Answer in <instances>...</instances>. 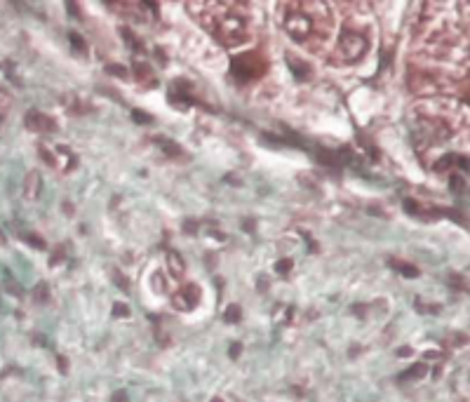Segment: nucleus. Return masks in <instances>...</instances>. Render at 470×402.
Segmentation results:
<instances>
[{
  "instance_id": "nucleus-1",
  "label": "nucleus",
  "mask_w": 470,
  "mask_h": 402,
  "mask_svg": "<svg viewBox=\"0 0 470 402\" xmlns=\"http://www.w3.org/2000/svg\"><path fill=\"white\" fill-rule=\"evenodd\" d=\"M242 5H228V12L221 14L216 19V24L212 28V36L223 45V47H240L249 40V31H247V19L245 14H240Z\"/></svg>"
},
{
  "instance_id": "nucleus-2",
  "label": "nucleus",
  "mask_w": 470,
  "mask_h": 402,
  "mask_svg": "<svg viewBox=\"0 0 470 402\" xmlns=\"http://www.w3.org/2000/svg\"><path fill=\"white\" fill-rule=\"evenodd\" d=\"M407 87H409V92L416 94V97H437V94L449 92L454 85H452V80H444L442 73H433V71H426V68L414 66V68L407 73Z\"/></svg>"
},
{
  "instance_id": "nucleus-3",
  "label": "nucleus",
  "mask_w": 470,
  "mask_h": 402,
  "mask_svg": "<svg viewBox=\"0 0 470 402\" xmlns=\"http://www.w3.org/2000/svg\"><path fill=\"white\" fill-rule=\"evenodd\" d=\"M369 52V40L362 31L357 28H343V33L338 38V45L334 50L332 64H355L360 62L364 54Z\"/></svg>"
},
{
  "instance_id": "nucleus-4",
  "label": "nucleus",
  "mask_w": 470,
  "mask_h": 402,
  "mask_svg": "<svg viewBox=\"0 0 470 402\" xmlns=\"http://www.w3.org/2000/svg\"><path fill=\"white\" fill-rule=\"evenodd\" d=\"M280 9L284 12L280 21L284 24L287 36L292 38L294 43H311L313 40V21L303 14L301 9H299V2H294V5H282Z\"/></svg>"
},
{
  "instance_id": "nucleus-5",
  "label": "nucleus",
  "mask_w": 470,
  "mask_h": 402,
  "mask_svg": "<svg viewBox=\"0 0 470 402\" xmlns=\"http://www.w3.org/2000/svg\"><path fill=\"white\" fill-rule=\"evenodd\" d=\"M233 75L242 82H249V80H257L261 75H266L268 71V62L266 57L261 52H247V54H240L233 59Z\"/></svg>"
},
{
  "instance_id": "nucleus-6",
  "label": "nucleus",
  "mask_w": 470,
  "mask_h": 402,
  "mask_svg": "<svg viewBox=\"0 0 470 402\" xmlns=\"http://www.w3.org/2000/svg\"><path fill=\"white\" fill-rule=\"evenodd\" d=\"M418 125L430 141H447L454 136V125H449V120L444 118H421Z\"/></svg>"
},
{
  "instance_id": "nucleus-7",
  "label": "nucleus",
  "mask_w": 470,
  "mask_h": 402,
  "mask_svg": "<svg viewBox=\"0 0 470 402\" xmlns=\"http://www.w3.org/2000/svg\"><path fill=\"white\" fill-rule=\"evenodd\" d=\"M200 287L196 285V282H186V285L181 287L179 292H174L172 294V306L177 308V311H193L198 304H200Z\"/></svg>"
},
{
  "instance_id": "nucleus-8",
  "label": "nucleus",
  "mask_w": 470,
  "mask_h": 402,
  "mask_svg": "<svg viewBox=\"0 0 470 402\" xmlns=\"http://www.w3.org/2000/svg\"><path fill=\"white\" fill-rule=\"evenodd\" d=\"M24 123H26V127L31 132H36V134H50L57 130V123L47 113H40V111H28Z\"/></svg>"
},
{
  "instance_id": "nucleus-9",
  "label": "nucleus",
  "mask_w": 470,
  "mask_h": 402,
  "mask_svg": "<svg viewBox=\"0 0 470 402\" xmlns=\"http://www.w3.org/2000/svg\"><path fill=\"white\" fill-rule=\"evenodd\" d=\"M75 165H78V160H75V155H73L66 146H57V148H54V170L71 172Z\"/></svg>"
},
{
  "instance_id": "nucleus-10",
  "label": "nucleus",
  "mask_w": 470,
  "mask_h": 402,
  "mask_svg": "<svg viewBox=\"0 0 470 402\" xmlns=\"http://www.w3.org/2000/svg\"><path fill=\"white\" fill-rule=\"evenodd\" d=\"M40 186H43V177L38 170H31L24 179V198L26 200H36L38 193H40Z\"/></svg>"
},
{
  "instance_id": "nucleus-11",
  "label": "nucleus",
  "mask_w": 470,
  "mask_h": 402,
  "mask_svg": "<svg viewBox=\"0 0 470 402\" xmlns=\"http://www.w3.org/2000/svg\"><path fill=\"white\" fill-rule=\"evenodd\" d=\"M165 261H167V270L172 277H184V273H186V264H184V257L179 254V252L169 250L167 254H165Z\"/></svg>"
},
{
  "instance_id": "nucleus-12",
  "label": "nucleus",
  "mask_w": 470,
  "mask_h": 402,
  "mask_svg": "<svg viewBox=\"0 0 470 402\" xmlns=\"http://www.w3.org/2000/svg\"><path fill=\"white\" fill-rule=\"evenodd\" d=\"M287 64H289V68H292V73L299 78V80H308L313 75V68L308 66V64L303 62V59H299L296 54H287Z\"/></svg>"
},
{
  "instance_id": "nucleus-13",
  "label": "nucleus",
  "mask_w": 470,
  "mask_h": 402,
  "mask_svg": "<svg viewBox=\"0 0 470 402\" xmlns=\"http://www.w3.org/2000/svg\"><path fill=\"white\" fill-rule=\"evenodd\" d=\"M132 75H134V80L141 82V85H155V78H153V71L148 64L136 62L132 66Z\"/></svg>"
},
{
  "instance_id": "nucleus-14",
  "label": "nucleus",
  "mask_w": 470,
  "mask_h": 402,
  "mask_svg": "<svg viewBox=\"0 0 470 402\" xmlns=\"http://www.w3.org/2000/svg\"><path fill=\"white\" fill-rule=\"evenodd\" d=\"M151 289L155 294H167L169 292V285L165 282V275H162V273H153L151 275Z\"/></svg>"
},
{
  "instance_id": "nucleus-15",
  "label": "nucleus",
  "mask_w": 470,
  "mask_h": 402,
  "mask_svg": "<svg viewBox=\"0 0 470 402\" xmlns=\"http://www.w3.org/2000/svg\"><path fill=\"white\" fill-rule=\"evenodd\" d=\"M223 320H226V322H231V325L240 322V320H242V308H240L238 304L226 306V308H223Z\"/></svg>"
},
{
  "instance_id": "nucleus-16",
  "label": "nucleus",
  "mask_w": 470,
  "mask_h": 402,
  "mask_svg": "<svg viewBox=\"0 0 470 402\" xmlns=\"http://www.w3.org/2000/svg\"><path fill=\"white\" fill-rule=\"evenodd\" d=\"M426 374H428L426 362H416L411 369H407V372H404V379H414V381H418V379H423Z\"/></svg>"
},
{
  "instance_id": "nucleus-17",
  "label": "nucleus",
  "mask_w": 470,
  "mask_h": 402,
  "mask_svg": "<svg viewBox=\"0 0 470 402\" xmlns=\"http://www.w3.org/2000/svg\"><path fill=\"white\" fill-rule=\"evenodd\" d=\"M393 268H398L402 275L407 277H416L418 275V268L414 264H407V261H393Z\"/></svg>"
},
{
  "instance_id": "nucleus-18",
  "label": "nucleus",
  "mask_w": 470,
  "mask_h": 402,
  "mask_svg": "<svg viewBox=\"0 0 470 402\" xmlns=\"http://www.w3.org/2000/svg\"><path fill=\"white\" fill-rule=\"evenodd\" d=\"M155 141L162 146V151L167 153V155H172V158H181V148H179L174 141H167V139H155Z\"/></svg>"
},
{
  "instance_id": "nucleus-19",
  "label": "nucleus",
  "mask_w": 470,
  "mask_h": 402,
  "mask_svg": "<svg viewBox=\"0 0 470 402\" xmlns=\"http://www.w3.org/2000/svg\"><path fill=\"white\" fill-rule=\"evenodd\" d=\"M38 155L43 158L45 165H50V167L54 170V148H50V146H45V143H40V146H38Z\"/></svg>"
},
{
  "instance_id": "nucleus-20",
  "label": "nucleus",
  "mask_w": 470,
  "mask_h": 402,
  "mask_svg": "<svg viewBox=\"0 0 470 402\" xmlns=\"http://www.w3.org/2000/svg\"><path fill=\"white\" fill-rule=\"evenodd\" d=\"M120 33H123V36H125V43L130 45V47H134L136 52H141V43H139V38L134 36V33H132V31H130V28H127V26H123V28H120Z\"/></svg>"
},
{
  "instance_id": "nucleus-21",
  "label": "nucleus",
  "mask_w": 470,
  "mask_h": 402,
  "mask_svg": "<svg viewBox=\"0 0 470 402\" xmlns=\"http://www.w3.org/2000/svg\"><path fill=\"white\" fill-rule=\"evenodd\" d=\"M68 38H71L73 50H78V54H82V57H85V54H87V43L82 40V36H78V33H71Z\"/></svg>"
},
{
  "instance_id": "nucleus-22",
  "label": "nucleus",
  "mask_w": 470,
  "mask_h": 402,
  "mask_svg": "<svg viewBox=\"0 0 470 402\" xmlns=\"http://www.w3.org/2000/svg\"><path fill=\"white\" fill-rule=\"evenodd\" d=\"M447 343H449V346H466V343H468V336H466L463 332H454V334L447 336Z\"/></svg>"
},
{
  "instance_id": "nucleus-23",
  "label": "nucleus",
  "mask_w": 470,
  "mask_h": 402,
  "mask_svg": "<svg viewBox=\"0 0 470 402\" xmlns=\"http://www.w3.org/2000/svg\"><path fill=\"white\" fill-rule=\"evenodd\" d=\"M9 106H12V97H9V94L5 92V89H0V118H2V116H7Z\"/></svg>"
},
{
  "instance_id": "nucleus-24",
  "label": "nucleus",
  "mask_w": 470,
  "mask_h": 402,
  "mask_svg": "<svg viewBox=\"0 0 470 402\" xmlns=\"http://www.w3.org/2000/svg\"><path fill=\"white\" fill-rule=\"evenodd\" d=\"M33 296H36V301H40V304L50 301V292H47V285H45V282H40V285L33 289Z\"/></svg>"
},
{
  "instance_id": "nucleus-25",
  "label": "nucleus",
  "mask_w": 470,
  "mask_h": 402,
  "mask_svg": "<svg viewBox=\"0 0 470 402\" xmlns=\"http://www.w3.org/2000/svg\"><path fill=\"white\" fill-rule=\"evenodd\" d=\"M275 270H277L280 275H287V273L292 270V259H280L275 264Z\"/></svg>"
},
{
  "instance_id": "nucleus-26",
  "label": "nucleus",
  "mask_w": 470,
  "mask_h": 402,
  "mask_svg": "<svg viewBox=\"0 0 470 402\" xmlns=\"http://www.w3.org/2000/svg\"><path fill=\"white\" fill-rule=\"evenodd\" d=\"M106 71L108 73H116L118 78H127V75H130V73H127V68H125V66H120V64H108Z\"/></svg>"
},
{
  "instance_id": "nucleus-27",
  "label": "nucleus",
  "mask_w": 470,
  "mask_h": 402,
  "mask_svg": "<svg viewBox=\"0 0 470 402\" xmlns=\"http://www.w3.org/2000/svg\"><path fill=\"white\" fill-rule=\"evenodd\" d=\"M449 184L454 186V191H456V193H463V188H466V181H463L461 177H456V174H452V179H449Z\"/></svg>"
},
{
  "instance_id": "nucleus-28",
  "label": "nucleus",
  "mask_w": 470,
  "mask_h": 402,
  "mask_svg": "<svg viewBox=\"0 0 470 402\" xmlns=\"http://www.w3.org/2000/svg\"><path fill=\"white\" fill-rule=\"evenodd\" d=\"M113 315H118V318H127L130 315V308L125 304H113Z\"/></svg>"
},
{
  "instance_id": "nucleus-29",
  "label": "nucleus",
  "mask_w": 470,
  "mask_h": 402,
  "mask_svg": "<svg viewBox=\"0 0 470 402\" xmlns=\"http://www.w3.org/2000/svg\"><path fill=\"white\" fill-rule=\"evenodd\" d=\"M416 308L421 313H437V311H440V306H426L423 301H416Z\"/></svg>"
},
{
  "instance_id": "nucleus-30",
  "label": "nucleus",
  "mask_w": 470,
  "mask_h": 402,
  "mask_svg": "<svg viewBox=\"0 0 470 402\" xmlns=\"http://www.w3.org/2000/svg\"><path fill=\"white\" fill-rule=\"evenodd\" d=\"M26 240L33 245V247H38V250H43L45 247V242H43V238H38V235H26Z\"/></svg>"
},
{
  "instance_id": "nucleus-31",
  "label": "nucleus",
  "mask_w": 470,
  "mask_h": 402,
  "mask_svg": "<svg viewBox=\"0 0 470 402\" xmlns=\"http://www.w3.org/2000/svg\"><path fill=\"white\" fill-rule=\"evenodd\" d=\"M132 116L136 123H151V116H143V111H132Z\"/></svg>"
},
{
  "instance_id": "nucleus-32",
  "label": "nucleus",
  "mask_w": 470,
  "mask_h": 402,
  "mask_svg": "<svg viewBox=\"0 0 470 402\" xmlns=\"http://www.w3.org/2000/svg\"><path fill=\"white\" fill-rule=\"evenodd\" d=\"M111 402H130V398H127V393H125V391H118V393H113Z\"/></svg>"
},
{
  "instance_id": "nucleus-33",
  "label": "nucleus",
  "mask_w": 470,
  "mask_h": 402,
  "mask_svg": "<svg viewBox=\"0 0 470 402\" xmlns=\"http://www.w3.org/2000/svg\"><path fill=\"white\" fill-rule=\"evenodd\" d=\"M113 277H116V280H118V287H120V289H127V277H125V275H120L118 270H113Z\"/></svg>"
},
{
  "instance_id": "nucleus-34",
  "label": "nucleus",
  "mask_w": 470,
  "mask_h": 402,
  "mask_svg": "<svg viewBox=\"0 0 470 402\" xmlns=\"http://www.w3.org/2000/svg\"><path fill=\"white\" fill-rule=\"evenodd\" d=\"M449 280H452L454 287H459V289H466V282H463L461 275H449Z\"/></svg>"
},
{
  "instance_id": "nucleus-35",
  "label": "nucleus",
  "mask_w": 470,
  "mask_h": 402,
  "mask_svg": "<svg viewBox=\"0 0 470 402\" xmlns=\"http://www.w3.org/2000/svg\"><path fill=\"white\" fill-rule=\"evenodd\" d=\"M238 355H240V343H233V348H231V357L235 360Z\"/></svg>"
},
{
  "instance_id": "nucleus-36",
  "label": "nucleus",
  "mask_w": 470,
  "mask_h": 402,
  "mask_svg": "<svg viewBox=\"0 0 470 402\" xmlns=\"http://www.w3.org/2000/svg\"><path fill=\"white\" fill-rule=\"evenodd\" d=\"M400 355H402V357H407V355H411V348H400Z\"/></svg>"
},
{
  "instance_id": "nucleus-37",
  "label": "nucleus",
  "mask_w": 470,
  "mask_h": 402,
  "mask_svg": "<svg viewBox=\"0 0 470 402\" xmlns=\"http://www.w3.org/2000/svg\"><path fill=\"white\" fill-rule=\"evenodd\" d=\"M59 365H62V369L66 372V360H64V355H59Z\"/></svg>"
},
{
  "instance_id": "nucleus-38",
  "label": "nucleus",
  "mask_w": 470,
  "mask_h": 402,
  "mask_svg": "<svg viewBox=\"0 0 470 402\" xmlns=\"http://www.w3.org/2000/svg\"><path fill=\"white\" fill-rule=\"evenodd\" d=\"M209 402H226V400H223V398H212Z\"/></svg>"
}]
</instances>
